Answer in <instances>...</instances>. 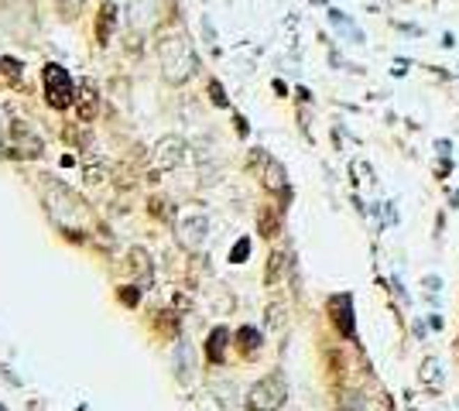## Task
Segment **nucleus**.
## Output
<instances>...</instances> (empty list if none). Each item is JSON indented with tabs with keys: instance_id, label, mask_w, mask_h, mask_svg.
<instances>
[{
	"instance_id": "1",
	"label": "nucleus",
	"mask_w": 459,
	"mask_h": 411,
	"mask_svg": "<svg viewBox=\"0 0 459 411\" xmlns=\"http://www.w3.org/2000/svg\"><path fill=\"white\" fill-rule=\"evenodd\" d=\"M158 55H162V69H165L168 79L182 82L189 79L192 72H196V52H192V45L185 41V35H165L162 45H158Z\"/></svg>"
},
{
	"instance_id": "2",
	"label": "nucleus",
	"mask_w": 459,
	"mask_h": 411,
	"mask_svg": "<svg viewBox=\"0 0 459 411\" xmlns=\"http://www.w3.org/2000/svg\"><path fill=\"white\" fill-rule=\"evenodd\" d=\"M288 398V387H285V377L281 373H271L264 380H257L247 394V408L251 411H278Z\"/></svg>"
},
{
	"instance_id": "3",
	"label": "nucleus",
	"mask_w": 459,
	"mask_h": 411,
	"mask_svg": "<svg viewBox=\"0 0 459 411\" xmlns=\"http://www.w3.org/2000/svg\"><path fill=\"white\" fill-rule=\"evenodd\" d=\"M42 79H45V100H48V107L65 110V107H72V103H76L72 79H69V72H65L62 65L48 62V65L42 69Z\"/></svg>"
},
{
	"instance_id": "4",
	"label": "nucleus",
	"mask_w": 459,
	"mask_h": 411,
	"mask_svg": "<svg viewBox=\"0 0 459 411\" xmlns=\"http://www.w3.org/2000/svg\"><path fill=\"white\" fill-rule=\"evenodd\" d=\"M329 316H333L336 329H339L346 339L357 336V326H353V298H350V295H333V298H329Z\"/></svg>"
},
{
	"instance_id": "5",
	"label": "nucleus",
	"mask_w": 459,
	"mask_h": 411,
	"mask_svg": "<svg viewBox=\"0 0 459 411\" xmlns=\"http://www.w3.org/2000/svg\"><path fill=\"white\" fill-rule=\"evenodd\" d=\"M10 148H14V155L31 158V155H42V137H35L28 130V123H14L10 127Z\"/></svg>"
},
{
	"instance_id": "6",
	"label": "nucleus",
	"mask_w": 459,
	"mask_h": 411,
	"mask_svg": "<svg viewBox=\"0 0 459 411\" xmlns=\"http://www.w3.org/2000/svg\"><path fill=\"white\" fill-rule=\"evenodd\" d=\"M114 21H117V7H114V3H103V7H100V21H96V41H100V45L110 41Z\"/></svg>"
},
{
	"instance_id": "7",
	"label": "nucleus",
	"mask_w": 459,
	"mask_h": 411,
	"mask_svg": "<svg viewBox=\"0 0 459 411\" xmlns=\"http://www.w3.org/2000/svg\"><path fill=\"white\" fill-rule=\"evenodd\" d=\"M226 339H230V332L223 326L212 329V336H209V343H206V353H209L212 364H223V357H226Z\"/></svg>"
},
{
	"instance_id": "8",
	"label": "nucleus",
	"mask_w": 459,
	"mask_h": 411,
	"mask_svg": "<svg viewBox=\"0 0 459 411\" xmlns=\"http://www.w3.org/2000/svg\"><path fill=\"white\" fill-rule=\"evenodd\" d=\"M264 185L271 192H285V168L271 158H264Z\"/></svg>"
},
{
	"instance_id": "9",
	"label": "nucleus",
	"mask_w": 459,
	"mask_h": 411,
	"mask_svg": "<svg viewBox=\"0 0 459 411\" xmlns=\"http://www.w3.org/2000/svg\"><path fill=\"white\" fill-rule=\"evenodd\" d=\"M421 380H425L432 391H439V387H442V367H439V360H435V357L421 360Z\"/></svg>"
},
{
	"instance_id": "10",
	"label": "nucleus",
	"mask_w": 459,
	"mask_h": 411,
	"mask_svg": "<svg viewBox=\"0 0 459 411\" xmlns=\"http://www.w3.org/2000/svg\"><path fill=\"white\" fill-rule=\"evenodd\" d=\"M257 223H260V233H264V237H278V230H281V219H278V212H274L271 206L260 209V219H257Z\"/></svg>"
},
{
	"instance_id": "11",
	"label": "nucleus",
	"mask_w": 459,
	"mask_h": 411,
	"mask_svg": "<svg viewBox=\"0 0 459 411\" xmlns=\"http://www.w3.org/2000/svg\"><path fill=\"white\" fill-rule=\"evenodd\" d=\"M79 117L83 121H89L93 114H96V89H93V82H83V89H79Z\"/></svg>"
},
{
	"instance_id": "12",
	"label": "nucleus",
	"mask_w": 459,
	"mask_h": 411,
	"mask_svg": "<svg viewBox=\"0 0 459 411\" xmlns=\"http://www.w3.org/2000/svg\"><path fill=\"white\" fill-rule=\"evenodd\" d=\"M237 339H240V346H244L247 353H254V350L260 346V332H257L254 326H244L240 332H237Z\"/></svg>"
},
{
	"instance_id": "13",
	"label": "nucleus",
	"mask_w": 459,
	"mask_h": 411,
	"mask_svg": "<svg viewBox=\"0 0 459 411\" xmlns=\"http://www.w3.org/2000/svg\"><path fill=\"white\" fill-rule=\"evenodd\" d=\"M281 271H285V254H271V267H267V285H278Z\"/></svg>"
},
{
	"instance_id": "14",
	"label": "nucleus",
	"mask_w": 459,
	"mask_h": 411,
	"mask_svg": "<svg viewBox=\"0 0 459 411\" xmlns=\"http://www.w3.org/2000/svg\"><path fill=\"white\" fill-rule=\"evenodd\" d=\"M247 254H251V240H240V244L233 247L230 261H233V264H240V261H247Z\"/></svg>"
},
{
	"instance_id": "15",
	"label": "nucleus",
	"mask_w": 459,
	"mask_h": 411,
	"mask_svg": "<svg viewBox=\"0 0 459 411\" xmlns=\"http://www.w3.org/2000/svg\"><path fill=\"white\" fill-rule=\"evenodd\" d=\"M209 93H212V103L216 107H226V96H223V86L219 82H209Z\"/></svg>"
},
{
	"instance_id": "16",
	"label": "nucleus",
	"mask_w": 459,
	"mask_h": 411,
	"mask_svg": "<svg viewBox=\"0 0 459 411\" xmlns=\"http://www.w3.org/2000/svg\"><path fill=\"white\" fill-rule=\"evenodd\" d=\"M3 72H7L10 79H17V76H21V65H17L14 59H7V62H3Z\"/></svg>"
},
{
	"instance_id": "17",
	"label": "nucleus",
	"mask_w": 459,
	"mask_h": 411,
	"mask_svg": "<svg viewBox=\"0 0 459 411\" xmlns=\"http://www.w3.org/2000/svg\"><path fill=\"white\" fill-rule=\"evenodd\" d=\"M316 3H326V0H316Z\"/></svg>"
}]
</instances>
